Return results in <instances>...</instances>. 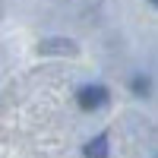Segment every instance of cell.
I'll return each instance as SVG.
<instances>
[{"label":"cell","mask_w":158,"mask_h":158,"mask_svg":"<svg viewBox=\"0 0 158 158\" xmlns=\"http://www.w3.org/2000/svg\"><path fill=\"white\" fill-rule=\"evenodd\" d=\"M108 101H111V92L101 82H85L76 89V104L82 111H101V108H108Z\"/></svg>","instance_id":"1"},{"label":"cell","mask_w":158,"mask_h":158,"mask_svg":"<svg viewBox=\"0 0 158 158\" xmlns=\"http://www.w3.org/2000/svg\"><path fill=\"white\" fill-rule=\"evenodd\" d=\"M82 155L85 158H111V139H108V133L92 136L85 146H82Z\"/></svg>","instance_id":"2"},{"label":"cell","mask_w":158,"mask_h":158,"mask_svg":"<svg viewBox=\"0 0 158 158\" xmlns=\"http://www.w3.org/2000/svg\"><path fill=\"white\" fill-rule=\"evenodd\" d=\"M41 54H76V44L67 41V38H51V41H41L38 44Z\"/></svg>","instance_id":"3"},{"label":"cell","mask_w":158,"mask_h":158,"mask_svg":"<svg viewBox=\"0 0 158 158\" xmlns=\"http://www.w3.org/2000/svg\"><path fill=\"white\" fill-rule=\"evenodd\" d=\"M130 92H133L136 98H149L152 95V79H149V73H136L133 79H130Z\"/></svg>","instance_id":"4"},{"label":"cell","mask_w":158,"mask_h":158,"mask_svg":"<svg viewBox=\"0 0 158 158\" xmlns=\"http://www.w3.org/2000/svg\"><path fill=\"white\" fill-rule=\"evenodd\" d=\"M149 3H152V6H155V10H158V0H149Z\"/></svg>","instance_id":"5"}]
</instances>
